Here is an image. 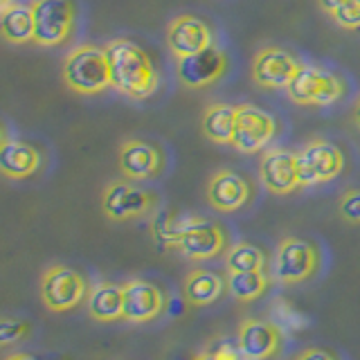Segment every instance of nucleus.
<instances>
[{
    "instance_id": "obj_1",
    "label": "nucleus",
    "mask_w": 360,
    "mask_h": 360,
    "mask_svg": "<svg viewBox=\"0 0 360 360\" xmlns=\"http://www.w3.org/2000/svg\"><path fill=\"white\" fill-rule=\"evenodd\" d=\"M153 234L158 243L174 248L176 252L191 259V262H210L225 252L228 234L221 223L205 217H172L160 214L153 223Z\"/></svg>"
},
{
    "instance_id": "obj_2",
    "label": "nucleus",
    "mask_w": 360,
    "mask_h": 360,
    "mask_svg": "<svg viewBox=\"0 0 360 360\" xmlns=\"http://www.w3.org/2000/svg\"><path fill=\"white\" fill-rule=\"evenodd\" d=\"M106 59L110 70V86L129 99H149L160 79L158 70L138 43L129 39H112L106 45Z\"/></svg>"
},
{
    "instance_id": "obj_3",
    "label": "nucleus",
    "mask_w": 360,
    "mask_h": 360,
    "mask_svg": "<svg viewBox=\"0 0 360 360\" xmlns=\"http://www.w3.org/2000/svg\"><path fill=\"white\" fill-rule=\"evenodd\" d=\"M63 82L77 95H99L110 86L106 50L97 45H77L63 59Z\"/></svg>"
},
{
    "instance_id": "obj_4",
    "label": "nucleus",
    "mask_w": 360,
    "mask_h": 360,
    "mask_svg": "<svg viewBox=\"0 0 360 360\" xmlns=\"http://www.w3.org/2000/svg\"><path fill=\"white\" fill-rule=\"evenodd\" d=\"M41 300L50 313H68L88 300V281L79 270L54 264L43 270L39 281Z\"/></svg>"
},
{
    "instance_id": "obj_5",
    "label": "nucleus",
    "mask_w": 360,
    "mask_h": 360,
    "mask_svg": "<svg viewBox=\"0 0 360 360\" xmlns=\"http://www.w3.org/2000/svg\"><path fill=\"white\" fill-rule=\"evenodd\" d=\"M320 266V252L311 241L300 236H284L273 255V277L279 284H302L315 275Z\"/></svg>"
},
{
    "instance_id": "obj_6",
    "label": "nucleus",
    "mask_w": 360,
    "mask_h": 360,
    "mask_svg": "<svg viewBox=\"0 0 360 360\" xmlns=\"http://www.w3.org/2000/svg\"><path fill=\"white\" fill-rule=\"evenodd\" d=\"M158 205V196L146 191L133 180H110L101 191V212L112 223H124L133 219L149 217Z\"/></svg>"
},
{
    "instance_id": "obj_7",
    "label": "nucleus",
    "mask_w": 360,
    "mask_h": 360,
    "mask_svg": "<svg viewBox=\"0 0 360 360\" xmlns=\"http://www.w3.org/2000/svg\"><path fill=\"white\" fill-rule=\"evenodd\" d=\"M34 43L41 48H56L68 41L75 30L77 9L72 0H32Z\"/></svg>"
},
{
    "instance_id": "obj_8",
    "label": "nucleus",
    "mask_w": 360,
    "mask_h": 360,
    "mask_svg": "<svg viewBox=\"0 0 360 360\" xmlns=\"http://www.w3.org/2000/svg\"><path fill=\"white\" fill-rule=\"evenodd\" d=\"M290 101L300 106H331L345 95V84L320 65H300L286 88Z\"/></svg>"
},
{
    "instance_id": "obj_9",
    "label": "nucleus",
    "mask_w": 360,
    "mask_h": 360,
    "mask_svg": "<svg viewBox=\"0 0 360 360\" xmlns=\"http://www.w3.org/2000/svg\"><path fill=\"white\" fill-rule=\"evenodd\" d=\"M302 187H318L331 183L345 169V155L338 146L324 138H311L297 151Z\"/></svg>"
},
{
    "instance_id": "obj_10",
    "label": "nucleus",
    "mask_w": 360,
    "mask_h": 360,
    "mask_svg": "<svg viewBox=\"0 0 360 360\" xmlns=\"http://www.w3.org/2000/svg\"><path fill=\"white\" fill-rule=\"evenodd\" d=\"M277 135V122L268 110L255 104H239L236 131L232 146L239 153H259L266 151Z\"/></svg>"
},
{
    "instance_id": "obj_11",
    "label": "nucleus",
    "mask_w": 360,
    "mask_h": 360,
    "mask_svg": "<svg viewBox=\"0 0 360 360\" xmlns=\"http://www.w3.org/2000/svg\"><path fill=\"white\" fill-rule=\"evenodd\" d=\"M259 180L275 196H286L300 189L302 183H300L297 151L281 149V146L266 149L262 160H259Z\"/></svg>"
},
{
    "instance_id": "obj_12",
    "label": "nucleus",
    "mask_w": 360,
    "mask_h": 360,
    "mask_svg": "<svg viewBox=\"0 0 360 360\" xmlns=\"http://www.w3.org/2000/svg\"><path fill=\"white\" fill-rule=\"evenodd\" d=\"M297 59L288 50L277 45H266L252 56V82L266 90H286L300 70Z\"/></svg>"
},
{
    "instance_id": "obj_13",
    "label": "nucleus",
    "mask_w": 360,
    "mask_h": 360,
    "mask_svg": "<svg viewBox=\"0 0 360 360\" xmlns=\"http://www.w3.org/2000/svg\"><path fill=\"white\" fill-rule=\"evenodd\" d=\"M124 295V320L131 324H144L160 318L167 309L165 292L151 281L133 277L122 284Z\"/></svg>"
},
{
    "instance_id": "obj_14",
    "label": "nucleus",
    "mask_w": 360,
    "mask_h": 360,
    "mask_svg": "<svg viewBox=\"0 0 360 360\" xmlns=\"http://www.w3.org/2000/svg\"><path fill=\"white\" fill-rule=\"evenodd\" d=\"M225 70H228V54L219 45H212V48L198 54L178 59L176 65V75L180 79V84L191 90L205 88L214 82H219L225 75Z\"/></svg>"
},
{
    "instance_id": "obj_15",
    "label": "nucleus",
    "mask_w": 360,
    "mask_h": 360,
    "mask_svg": "<svg viewBox=\"0 0 360 360\" xmlns=\"http://www.w3.org/2000/svg\"><path fill=\"white\" fill-rule=\"evenodd\" d=\"M236 349L245 360H270L281 349V331L270 320L248 318L236 331Z\"/></svg>"
},
{
    "instance_id": "obj_16",
    "label": "nucleus",
    "mask_w": 360,
    "mask_h": 360,
    "mask_svg": "<svg viewBox=\"0 0 360 360\" xmlns=\"http://www.w3.org/2000/svg\"><path fill=\"white\" fill-rule=\"evenodd\" d=\"M167 45L176 59L198 54L214 45V32L198 16L183 14L176 16L167 27Z\"/></svg>"
},
{
    "instance_id": "obj_17",
    "label": "nucleus",
    "mask_w": 360,
    "mask_h": 360,
    "mask_svg": "<svg viewBox=\"0 0 360 360\" xmlns=\"http://www.w3.org/2000/svg\"><path fill=\"white\" fill-rule=\"evenodd\" d=\"M117 167L120 174L127 180L144 183V180H151L162 172V153L158 151V146L149 142L129 138L120 146Z\"/></svg>"
},
{
    "instance_id": "obj_18",
    "label": "nucleus",
    "mask_w": 360,
    "mask_h": 360,
    "mask_svg": "<svg viewBox=\"0 0 360 360\" xmlns=\"http://www.w3.org/2000/svg\"><path fill=\"white\" fill-rule=\"evenodd\" d=\"M207 202L217 210V212H236L245 207L250 202L252 189L248 185V180L232 172V169H219L217 174H212L207 180V189H205Z\"/></svg>"
},
{
    "instance_id": "obj_19",
    "label": "nucleus",
    "mask_w": 360,
    "mask_h": 360,
    "mask_svg": "<svg viewBox=\"0 0 360 360\" xmlns=\"http://www.w3.org/2000/svg\"><path fill=\"white\" fill-rule=\"evenodd\" d=\"M39 169L41 153L37 146L3 133V142H0V172L3 176L9 180H25L37 174Z\"/></svg>"
},
{
    "instance_id": "obj_20",
    "label": "nucleus",
    "mask_w": 360,
    "mask_h": 360,
    "mask_svg": "<svg viewBox=\"0 0 360 360\" xmlns=\"http://www.w3.org/2000/svg\"><path fill=\"white\" fill-rule=\"evenodd\" d=\"M225 290H228L225 277L210 268H194L183 279V295L191 307H210L223 297Z\"/></svg>"
},
{
    "instance_id": "obj_21",
    "label": "nucleus",
    "mask_w": 360,
    "mask_h": 360,
    "mask_svg": "<svg viewBox=\"0 0 360 360\" xmlns=\"http://www.w3.org/2000/svg\"><path fill=\"white\" fill-rule=\"evenodd\" d=\"M88 315L95 322L108 324L124 320V295L122 286L110 281H97L88 292Z\"/></svg>"
},
{
    "instance_id": "obj_22",
    "label": "nucleus",
    "mask_w": 360,
    "mask_h": 360,
    "mask_svg": "<svg viewBox=\"0 0 360 360\" xmlns=\"http://www.w3.org/2000/svg\"><path fill=\"white\" fill-rule=\"evenodd\" d=\"M236 117H239V106L223 104V101L210 104L205 110H202V117H200L202 135L214 144H230L232 146L234 131H236Z\"/></svg>"
},
{
    "instance_id": "obj_23",
    "label": "nucleus",
    "mask_w": 360,
    "mask_h": 360,
    "mask_svg": "<svg viewBox=\"0 0 360 360\" xmlns=\"http://www.w3.org/2000/svg\"><path fill=\"white\" fill-rule=\"evenodd\" d=\"M0 32L11 45H25L34 41V18L30 5H11L0 9Z\"/></svg>"
},
{
    "instance_id": "obj_24",
    "label": "nucleus",
    "mask_w": 360,
    "mask_h": 360,
    "mask_svg": "<svg viewBox=\"0 0 360 360\" xmlns=\"http://www.w3.org/2000/svg\"><path fill=\"white\" fill-rule=\"evenodd\" d=\"M225 281H228V292L234 300L252 302L266 292L270 277L266 270H252V273H232V270H228Z\"/></svg>"
},
{
    "instance_id": "obj_25",
    "label": "nucleus",
    "mask_w": 360,
    "mask_h": 360,
    "mask_svg": "<svg viewBox=\"0 0 360 360\" xmlns=\"http://www.w3.org/2000/svg\"><path fill=\"white\" fill-rule=\"evenodd\" d=\"M225 266L232 273H252V270H266V252L250 241H236L225 250Z\"/></svg>"
},
{
    "instance_id": "obj_26",
    "label": "nucleus",
    "mask_w": 360,
    "mask_h": 360,
    "mask_svg": "<svg viewBox=\"0 0 360 360\" xmlns=\"http://www.w3.org/2000/svg\"><path fill=\"white\" fill-rule=\"evenodd\" d=\"M331 18L342 30H360V0H345L331 14Z\"/></svg>"
},
{
    "instance_id": "obj_27",
    "label": "nucleus",
    "mask_w": 360,
    "mask_h": 360,
    "mask_svg": "<svg viewBox=\"0 0 360 360\" xmlns=\"http://www.w3.org/2000/svg\"><path fill=\"white\" fill-rule=\"evenodd\" d=\"M32 331L30 322H22V320H11V318H5L3 324H0V345L3 347H11L20 342L22 338H27Z\"/></svg>"
},
{
    "instance_id": "obj_28",
    "label": "nucleus",
    "mask_w": 360,
    "mask_h": 360,
    "mask_svg": "<svg viewBox=\"0 0 360 360\" xmlns=\"http://www.w3.org/2000/svg\"><path fill=\"white\" fill-rule=\"evenodd\" d=\"M338 210L347 223L360 225V189H347L338 202Z\"/></svg>"
},
{
    "instance_id": "obj_29",
    "label": "nucleus",
    "mask_w": 360,
    "mask_h": 360,
    "mask_svg": "<svg viewBox=\"0 0 360 360\" xmlns=\"http://www.w3.org/2000/svg\"><path fill=\"white\" fill-rule=\"evenodd\" d=\"M239 349L228 340H219L210 347H205L194 360H239Z\"/></svg>"
},
{
    "instance_id": "obj_30",
    "label": "nucleus",
    "mask_w": 360,
    "mask_h": 360,
    "mask_svg": "<svg viewBox=\"0 0 360 360\" xmlns=\"http://www.w3.org/2000/svg\"><path fill=\"white\" fill-rule=\"evenodd\" d=\"M292 360H338L329 349H322V347H307L292 358Z\"/></svg>"
},
{
    "instance_id": "obj_31",
    "label": "nucleus",
    "mask_w": 360,
    "mask_h": 360,
    "mask_svg": "<svg viewBox=\"0 0 360 360\" xmlns=\"http://www.w3.org/2000/svg\"><path fill=\"white\" fill-rule=\"evenodd\" d=\"M345 3V0H318V5L322 7V11H324V14H333V11L338 9V7H340Z\"/></svg>"
},
{
    "instance_id": "obj_32",
    "label": "nucleus",
    "mask_w": 360,
    "mask_h": 360,
    "mask_svg": "<svg viewBox=\"0 0 360 360\" xmlns=\"http://www.w3.org/2000/svg\"><path fill=\"white\" fill-rule=\"evenodd\" d=\"M3 360H39V358H34L30 354H7Z\"/></svg>"
},
{
    "instance_id": "obj_33",
    "label": "nucleus",
    "mask_w": 360,
    "mask_h": 360,
    "mask_svg": "<svg viewBox=\"0 0 360 360\" xmlns=\"http://www.w3.org/2000/svg\"><path fill=\"white\" fill-rule=\"evenodd\" d=\"M354 122H356V127L360 129V95H358L356 106H354Z\"/></svg>"
},
{
    "instance_id": "obj_34",
    "label": "nucleus",
    "mask_w": 360,
    "mask_h": 360,
    "mask_svg": "<svg viewBox=\"0 0 360 360\" xmlns=\"http://www.w3.org/2000/svg\"><path fill=\"white\" fill-rule=\"evenodd\" d=\"M18 0H0V9H5V7H11V5H16Z\"/></svg>"
}]
</instances>
